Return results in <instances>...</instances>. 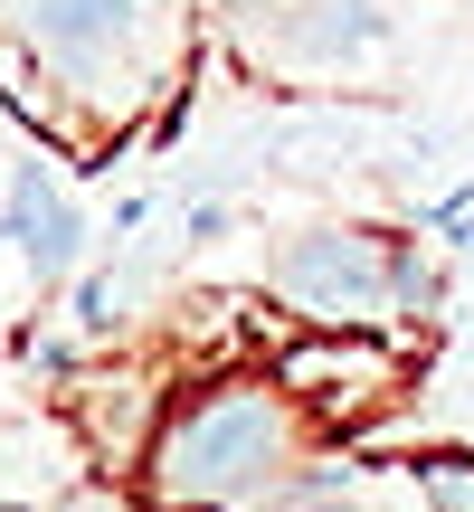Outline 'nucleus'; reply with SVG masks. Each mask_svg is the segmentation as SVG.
<instances>
[{
	"mask_svg": "<svg viewBox=\"0 0 474 512\" xmlns=\"http://www.w3.org/2000/svg\"><path fill=\"white\" fill-rule=\"evenodd\" d=\"M313 418L275 389V370H219L171 399L162 437L143 456V503L152 512H256L275 484L313 465Z\"/></svg>",
	"mask_w": 474,
	"mask_h": 512,
	"instance_id": "obj_1",
	"label": "nucleus"
},
{
	"mask_svg": "<svg viewBox=\"0 0 474 512\" xmlns=\"http://www.w3.org/2000/svg\"><path fill=\"white\" fill-rule=\"evenodd\" d=\"M399 275H408V228H285L266 256V294L304 332H399Z\"/></svg>",
	"mask_w": 474,
	"mask_h": 512,
	"instance_id": "obj_2",
	"label": "nucleus"
},
{
	"mask_svg": "<svg viewBox=\"0 0 474 512\" xmlns=\"http://www.w3.org/2000/svg\"><path fill=\"white\" fill-rule=\"evenodd\" d=\"M266 370L323 446H361V427L418 380V332H285Z\"/></svg>",
	"mask_w": 474,
	"mask_h": 512,
	"instance_id": "obj_3",
	"label": "nucleus"
},
{
	"mask_svg": "<svg viewBox=\"0 0 474 512\" xmlns=\"http://www.w3.org/2000/svg\"><path fill=\"white\" fill-rule=\"evenodd\" d=\"M162 380H171V361H105V370H76L67 380V427L86 437L95 475H114V484L143 475L152 437H162V418H171Z\"/></svg>",
	"mask_w": 474,
	"mask_h": 512,
	"instance_id": "obj_4",
	"label": "nucleus"
},
{
	"mask_svg": "<svg viewBox=\"0 0 474 512\" xmlns=\"http://www.w3.org/2000/svg\"><path fill=\"white\" fill-rule=\"evenodd\" d=\"M0 228L19 238V256L38 266V285H48V294L86 275V238H95V228H86V200H76L48 162H19L10 171V190H0Z\"/></svg>",
	"mask_w": 474,
	"mask_h": 512,
	"instance_id": "obj_5",
	"label": "nucleus"
},
{
	"mask_svg": "<svg viewBox=\"0 0 474 512\" xmlns=\"http://www.w3.org/2000/svg\"><path fill=\"white\" fill-rule=\"evenodd\" d=\"M256 512H427V484H418V456L370 465L361 446H323L304 475L275 484Z\"/></svg>",
	"mask_w": 474,
	"mask_h": 512,
	"instance_id": "obj_6",
	"label": "nucleus"
},
{
	"mask_svg": "<svg viewBox=\"0 0 474 512\" xmlns=\"http://www.w3.org/2000/svg\"><path fill=\"white\" fill-rule=\"evenodd\" d=\"M95 484V456L67 418H19L0 427V512H57Z\"/></svg>",
	"mask_w": 474,
	"mask_h": 512,
	"instance_id": "obj_7",
	"label": "nucleus"
},
{
	"mask_svg": "<svg viewBox=\"0 0 474 512\" xmlns=\"http://www.w3.org/2000/svg\"><path fill=\"white\" fill-rule=\"evenodd\" d=\"M389 29H399L389 0H304L275 38V57L285 67H361L370 48H389Z\"/></svg>",
	"mask_w": 474,
	"mask_h": 512,
	"instance_id": "obj_8",
	"label": "nucleus"
},
{
	"mask_svg": "<svg viewBox=\"0 0 474 512\" xmlns=\"http://www.w3.org/2000/svg\"><path fill=\"white\" fill-rule=\"evenodd\" d=\"M418 484H427V512H474V446L418 456Z\"/></svg>",
	"mask_w": 474,
	"mask_h": 512,
	"instance_id": "obj_9",
	"label": "nucleus"
}]
</instances>
